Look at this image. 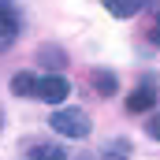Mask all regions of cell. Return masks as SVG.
Returning <instances> with one entry per match:
<instances>
[{
  "label": "cell",
  "instance_id": "cell-10",
  "mask_svg": "<svg viewBox=\"0 0 160 160\" xmlns=\"http://www.w3.org/2000/svg\"><path fill=\"white\" fill-rule=\"evenodd\" d=\"M41 63H48V67H63L67 60H63V52H56V48L45 45V48H41Z\"/></svg>",
  "mask_w": 160,
  "mask_h": 160
},
{
  "label": "cell",
  "instance_id": "cell-11",
  "mask_svg": "<svg viewBox=\"0 0 160 160\" xmlns=\"http://www.w3.org/2000/svg\"><path fill=\"white\" fill-rule=\"evenodd\" d=\"M145 127H149V134L160 142V112H157V116H149V123H145Z\"/></svg>",
  "mask_w": 160,
  "mask_h": 160
},
{
  "label": "cell",
  "instance_id": "cell-13",
  "mask_svg": "<svg viewBox=\"0 0 160 160\" xmlns=\"http://www.w3.org/2000/svg\"><path fill=\"white\" fill-rule=\"evenodd\" d=\"M0 127H4V116H0Z\"/></svg>",
  "mask_w": 160,
  "mask_h": 160
},
{
  "label": "cell",
  "instance_id": "cell-4",
  "mask_svg": "<svg viewBox=\"0 0 160 160\" xmlns=\"http://www.w3.org/2000/svg\"><path fill=\"white\" fill-rule=\"evenodd\" d=\"M153 104H157V82H142V86L127 97V108H130V112H149Z\"/></svg>",
  "mask_w": 160,
  "mask_h": 160
},
{
  "label": "cell",
  "instance_id": "cell-1",
  "mask_svg": "<svg viewBox=\"0 0 160 160\" xmlns=\"http://www.w3.org/2000/svg\"><path fill=\"white\" fill-rule=\"evenodd\" d=\"M48 123H52V130L63 134V138H86V134H89V119H86L82 108H56Z\"/></svg>",
  "mask_w": 160,
  "mask_h": 160
},
{
  "label": "cell",
  "instance_id": "cell-12",
  "mask_svg": "<svg viewBox=\"0 0 160 160\" xmlns=\"http://www.w3.org/2000/svg\"><path fill=\"white\" fill-rule=\"evenodd\" d=\"M153 38H157V41H160V19H157V30H153Z\"/></svg>",
  "mask_w": 160,
  "mask_h": 160
},
{
  "label": "cell",
  "instance_id": "cell-3",
  "mask_svg": "<svg viewBox=\"0 0 160 160\" xmlns=\"http://www.w3.org/2000/svg\"><path fill=\"white\" fill-rule=\"evenodd\" d=\"M15 38H19V11H15L8 0H0V52H4Z\"/></svg>",
  "mask_w": 160,
  "mask_h": 160
},
{
  "label": "cell",
  "instance_id": "cell-5",
  "mask_svg": "<svg viewBox=\"0 0 160 160\" xmlns=\"http://www.w3.org/2000/svg\"><path fill=\"white\" fill-rule=\"evenodd\" d=\"M104 8L116 15V19H130L142 11V0H104Z\"/></svg>",
  "mask_w": 160,
  "mask_h": 160
},
{
  "label": "cell",
  "instance_id": "cell-2",
  "mask_svg": "<svg viewBox=\"0 0 160 160\" xmlns=\"http://www.w3.org/2000/svg\"><path fill=\"white\" fill-rule=\"evenodd\" d=\"M67 93H71V82L63 78V75H45V78H38V86H34V97H41L45 104H63Z\"/></svg>",
  "mask_w": 160,
  "mask_h": 160
},
{
  "label": "cell",
  "instance_id": "cell-8",
  "mask_svg": "<svg viewBox=\"0 0 160 160\" xmlns=\"http://www.w3.org/2000/svg\"><path fill=\"white\" fill-rule=\"evenodd\" d=\"M104 160H130V142H127V138L112 142V145L104 149Z\"/></svg>",
  "mask_w": 160,
  "mask_h": 160
},
{
  "label": "cell",
  "instance_id": "cell-9",
  "mask_svg": "<svg viewBox=\"0 0 160 160\" xmlns=\"http://www.w3.org/2000/svg\"><path fill=\"white\" fill-rule=\"evenodd\" d=\"M30 160H67V157H63V149H56V145H34V149H30Z\"/></svg>",
  "mask_w": 160,
  "mask_h": 160
},
{
  "label": "cell",
  "instance_id": "cell-7",
  "mask_svg": "<svg viewBox=\"0 0 160 160\" xmlns=\"http://www.w3.org/2000/svg\"><path fill=\"white\" fill-rule=\"evenodd\" d=\"M34 86H38V78H34L30 71H19V75L11 78V93H19V97H30V93H34Z\"/></svg>",
  "mask_w": 160,
  "mask_h": 160
},
{
  "label": "cell",
  "instance_id": "cell-6",
  "mask_svg": "<svg viewBox=\"0 0 160 160\" xmlns=\"http://www.w3.org/2000/svg\"><path fill=\"white\" fill-rule=\"evenodd\" d=\"M89 82L97 86V93H101V97H112V93L119 89V86H116V75H108V71H93Z\"/></svg>",
  "mask_w": 160,
  "mask_h": 160
}]
</instances>
